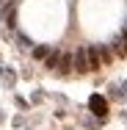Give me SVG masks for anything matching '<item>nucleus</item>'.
I'll use <instances>...</instances> for the list:
<instances>
[{
    "mask_svg": "<svg viewBox=\"0 0 127 130\" xmlns=\"http://www.w3.org/2000/svg\"><path fill=\"white\" fill-rule=\"evenodd\" d=\"M58 61H61V50H50L44 58V67L47 69H58Z\"/></svg>",
    "mask_w": 127,
    "mask_h": 130,
    "instance_id": "0eeeda50",
    "label": "nucleus"
},
{
    "mask_svg": "<svg viewBox=\"0 0 127 130\" xmlns=\"http://www.w3.org/2000/svg\"><path fill=\"white\" fill-rule=\"evenodd\" d=\"M113 53H116V55H127V30H122L119 39L113 42Z\"/></svg>",
    "mask_w": 127,
    "mask_h": 130,
    "instance_id": "423d86ee",
    "label": "nucleus"
},
{
    "mask_svg": "<svg viewBox=\"0 0 127 130\" xmlns=\"http://www.w3.org/2000/svg\"><path fill=\"white\" fill-rule=\"evenodd\" d=\"M72 64H75V72L86 75L88 72V58H86V47H80L77 53H72Z\"/></svg>",
    "mask_w": 127,
    "mask_h": 130,
    "instance_id": "f03ea898",
    "label": "nucleus"
},
{
    "mask_svg": "<svg viewBox=\"0 0 127 130\" xmlns=\"http://www.w3.org/2000/svg\"><path fill=\"white\" fill-rule=\"evenodd\" d=\"M86 58H88V72H97V69L102 67L100 50H97V47H86Z\"/></svg>",
    "mask_w": 127,
    "mask_h": 130,
    "instance_id": "20e7f679",
    "label": "nucleus"
},
{
    "mask_svg": "<svg viewBox=\"0 0 127 130\" xmlns=\"http://www.w3.org/2000/svg\"><path fill=\"white\" fill-rule=\"evenodd\" d=\"M88 108H91V113L100 116V119L108 116V100H105L102 94H91V97H88Z\"/></svg>",
    "mask_w": 127,
    "mask_h": 130,
    "instance_id": "f257e3e1",
    "label": "nucleus"
},
{
    "mask_svg": "<svg viewBox=\"0 0 127 130\" xmlns=\"http://www.w3.org/2000/svg\"><path fill=\"white\" fill-rule=\"evenodd\" d=\"M0 119H3V116H0Z\"/></svg>",
    "mask_w": 127,
    "mask_h": 130,
    "instance_id": "f8f14e48",
    "label": "nucleus"
},
{
    "mask_svg": "<svg viewBox=\"0 0 127 130\" xmlns=\"http://www.w3.org/2000/svg\"><path fill=\"white\" fill-rule=\"evenodd\" d=\"M72 69H75V64H72V53H61V61H58V75H61V78H66V75H72Z\"/></svg>",
    "mask_w": 127,
    "mask_h": 130,
    "instance_id": "7ed1b4c3",
    "label": "nucleus"
},
{
    "mask_svg": "<svg viewBox=\"0 0 127 130\" xmlns=\"http://www.w3.org/2000/svg\"><path fill=\"white\" fill-rule=\"evenodd\" d=\"M0 75H3V67H0Z\"/></svg>",
    "mask_w": 127,
    "mask_h": 130,
    "instance_id": "9b49d317",
    "label": "nucleus"
},
{
    "mask_svg": "<svg viewBox=\"0 0 127 130\" xmlns=\"http://www.w3.org/2000/svg\"><path fill=\"white\" fill-rule=\"evenodd\" d=\"M14 11H17V3H6V6L0 8V17L6 20L8 28H14Z\"/></svg>",
    "mask_w": 127,
    "mask_h": 130,
    "instance_id": "39448f33",
    "label": "nucleus"
},
{
    "mask_svg": "<svg viewBox=\"0 0 127 130\" xmlns=\"http://www.w3.org/2000/svg\"><path fill=\"white\" fill-rule=\"evenodd\" d=\"M47 53H50V47H47V44H39V47H33V58L44 61V58H47Z\"/></svg>",
    "mask_w": 127,
    "mask_h": 130,
    "instance_id": "1a4fd4ad",
    "label": "nucleus"
},
{
    "mask_svg": "<svg viewBox=\"0 0 127 130\" xmlns=\"http://www.w3.org/2000/svg\"><path fill=\"white\" fill-rule=\"evenodd\" d=\"M97 50H100V61H102V64H111V61H113V53L108 50V47H105V44H100V47H97Z\"/></svg>",
    "mask_w": 127,
    "mask_h": 130,
    "instance_id": "6e6552de",
    "label": "nucleus"
},
{
    "mask_svg": "<svg viewBox=\"0 0 127 130\" xmlns=\"http://www.w3.org/2000/svg\"><path fill=\"white\" fill-rule=\"evenodd\" d=\"M17 42H20V47H25V50H28V47H33V42L28 39L25 33H20V36H17Z\"/></svg>",
    "mask_w": 127,
    "mask_h": 130,
    "instance_id": "9d476101",
    "label": "nucleus"
}]
</instances>
